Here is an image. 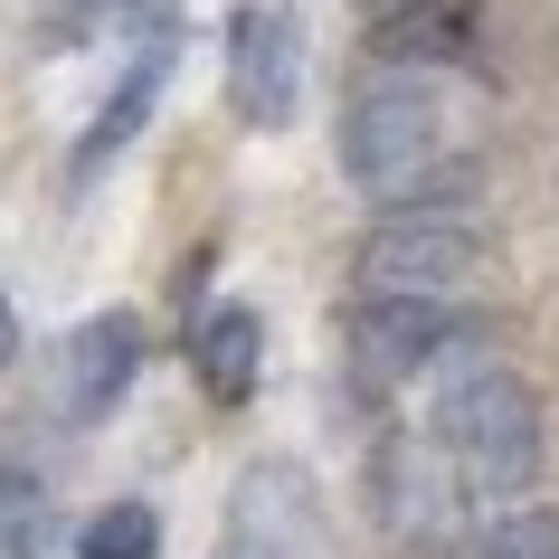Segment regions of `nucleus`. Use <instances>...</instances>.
<instances>
[{"instance_id": "1", "label": "nucleus", "mask_w": 559, "mask_h": 559, "mask_svg": "<svg viewBox=\"0 0 559 559\" xmlns=\"http://www.w3.org/2000/svg\"><path fill=\"white\" fill-rule=\"evenodd\" d=\"M342 171L389 209L445 190V95L427 67H389L342 105Z\"/></svg>"}, {"instance_id": "6", "label": "nucleus", "mask_w": 559, "mask_h": 559, "mask_svg": "<svg viewBox=\"0 0 559 559\" xmlns=\"http://www.w3.org/2000/svg\"><path fill=\"white\" fill-rule=\"evenodd\" d=\"M465 313H455V295H370L352 313V360L360 380H417V370H437L455 342H465Z\"/></svg>"}, {"instance_id": "16", "label": "nucleus", "mask_w": 559, "mask_h": 559, "mask_svg": "<svg viewBox=\"0 0 559 559\" xmlns=\"http://www.w3.org/2000/svg\"><path fill=\"white\" fill-rule=\"evenodd\" d=\"M10 352H20V313H10V295H0V370H10Z\"/></svg>"}, {"instance_id": "14", "label": "nucleus", "mask_w": 559, "mask_h": 559, "mask_svg": "<svg viewBox=\"0 0 559 559\" xmlns=\"http://www.w3.org/2000/svg\"><path fill=\"white\" fill-rule=\"evenodd\" d=\"M123 20H162V0H58V38H76V29H123Z\"/></svg>"}, {"instance_id": "4", "label": "nucleus", "mask_w": 559, "mask_h": 559, "mask_svg": "<svg viewBox=\"0 0 559 559\" xmlns=\"http://www.w3.org/2000/svg\"><path fill=\"white\" fill-rule=\"evenodd\" d=\"M218 559H323V493H313V474L285 465V455H257L228 493Z\"/></svg>"}, {"instance_id": "9", "label": "nucleus", "mask_w": 559, "mask_h": 559, "mask_svg": "<svg viewBox=\"0 0 559 559\" xmlns=\"http://www.w3.org/2000/svg\"><path fill=\"white\" fill-rule=\"evenodd\" d=\"M162 76H171V29H152V38H143V58L123 67V86L105 95V115L86 123V143H76V180H95V171H105V162H115V152L152 123V105H162Z\"/></svg>"}, {"instance_id": "3", "label": "nucleus", "mask_w": 559, "mask_h": 559, "mask_svg": "<svg viewBox=\"0 0 559 559\" xmlns=\"http://www.w3.org/2000/svg\"><path fill=\"white\" fill-rule=\"evenodd\" d=\"M474 275H484V228L465 209L408 200L360 237V285L370 295H465Z\"/></svg>"}, {"instance_id": "12", "label": "nucleus", "mask_w": 559, "mask_h": 559, "mask_svg": "<svg viewBox=\"0 0 559 559\" xmlns=\"http://www.w3.org/2000/svg\"><path fill=\"white\" fill-rule=\"evenodd\" d=\"M76 559H162V512L152 502H105L76 531Z\"/></svg>"}, {"instance_id": "2", "label": "nucleus", "mask_w": 559, "mask_h": 559, "mask_svg": "<svg viewBox=\"0 0 559 559\" xmlns=\"http://www.w3.org/2000/svg\"><path fill=\"white\" fill-rule=\"evenodd\" d=\"M427 437L455 455L465 493L512 502V493L540 484V389H531L522 370H502V360H474L465 380H445Z\"/></svg>"}, {"instance_id": "8", "label": "nucleus", "mask_w": 559, "mask_h": 559, "mask_svg": "<svg viewBox=\"0 0 559 559\" xmlns=\"http://www.w3.org/2000/svg\"><path fill=\"white\" fill-rule=\"evenodd\" d=\"M133 370H143V323L133 313H86V323L67 332L58 352V408L76 417V427H95V417H115V399L133 389Z\"/></svg>"}, {"instance_id": "15", "label": "nucleus", "mask_w": 559, "mask_h": 559, "mask_svg": "<svg viewBox=\"0 0 559 559\" xmlns=\"http://www.w3.org/2000/svg\"><path fill=\"white\" fill-rule=\"evenodd\" d=\"M38 522V474L0 455V531H29Z\"/></svg>"}, {"instance_id": "11", "label": "nucleus", "mask_w": 559, "mask_h": 559, "mask_svg": "<svg viewBox=\"0 0 559 559\" xmlns=\"http://www.w3.org/2000/svg\"><path fill=\"white\" fill-rule=\"evenodd\" d=\"M380 58L399 67H437V58H465L474 48V0H380Z\"/></svg>"}, {"instance_id": "7", "label": "nucleus", "mask_w": 559, "mask_h": 559, "mask_svg": "<svg viewBox=\"0 0 559 559\" xmlns=\"http://www.w3.org/2000/svg\"><path fill=\"white\" fill-rule=\"evenodd\" d=\"M380 522L408 540V550H445L455 540V522H465V474H455V455H445L437 437H399L380 445Z\"/></svg>"}, {"instance_id": "13", "label": "nucleus", "mask_w": 559, "mask_h": 559, "mask_svg": "<svg viewBox=\"0 0 559 559\" xmlns=\"http://www.w3.org/2000/svg\"><path fill=\"white\" fill-rule=\"evenodd\" d=\"M474 559H559V522L550 512H502V522L474 540Z\"/></svg>"}, {"instance_id": "5", "label": "nucleus", "mask_w": 559, "mask_h": 559, "mask_svg": "<svg viewBox=\"0 0 559 559\" xmlns=\"http://www.w3.org/2000/svg\"><path fill=\"white\" fill-rule=\"evenodd\" d=\"M228 105L257 133L295 123V105H304V20L285 0H247L228 20Z\"/></svg>"}, {"instance_id": "10", "label": "nucleus", "mask_w": 559, "mask_h": 559, "mask_svg": "<svg viewBox=\"0 0 559 559\" xmlns=\"http://www.w3.org/2000/svg\"><path fill=\"white\" fill-rule=\"evenodd\" d=\"M257 360H265V323L247 313V304H209L200 332H190V370H200V389L218 399V408H237V399L257 389Z\"/></svg>"}]
</instances>
